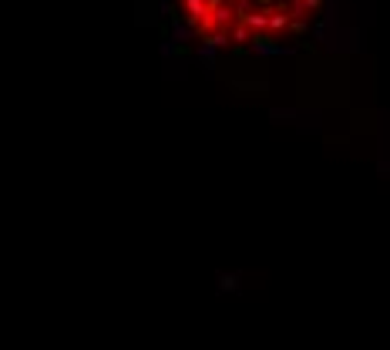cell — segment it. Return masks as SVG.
<instances>
[{
    "label": "cell",
    "instance_id": "obj_1",
    "mask_svg": "<svg viewBox=\"0 0 390 350\" xmlns=\"http://www.w3.org/2000/svg\"><path fill=\"white\" fill-rule=\"evenodd\" d=\"M323 0H179V17L209 47H272L300 37Z\"/></svg>",
    "mask_w": 390,
    "mask_h": 350
}]
</instances>
